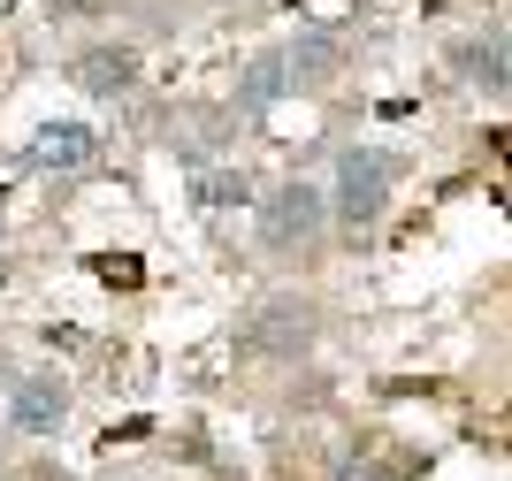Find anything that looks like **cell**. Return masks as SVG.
<instances>
[{"mask_svg": "<svg viewBox=\"0 0 512 481\" xmlns=\"http://www.w3.org/2000/svg\"><path fill=\"white\" fill-rule=\"evenodd\" d=\"M314 306H306V298H276V306H260L253 321H245V344H253V352H276V359H299L306 344H314Z\"/></svg>", "mask_w": 512, "mask_h": 481, "instance_id": "obj_3", "label": "cell"}, {"mask_svg": "<svg viewBox=\"0 0 512 481\" xmlns=\"http://www.w3.org/2000/svg\"><path fill=\"white\" fill-rule=\"evenodd\" d=\"M459 77L467 84H482V92H505V31H482V39H467L459 46Z\"/></svg>", "mask_w": 512, "mask_h": 481, "instance_id": "obj_7", "label": "cell"}, {"mask_svg": "<svg viewBox=\"0 0 512 481\" xmlns=\"http://www.w3.org/2000/svg\"><path fill=\"white\" fill-rule=\"evenodd\" d=\"M8 420H16V436H54V428L69 420L62 375H23V382H16V405H8Z\"/></svg>", "mask_w": 512, "mask_h": 481, "instance_id": "obj_5", "label": "cell"}, {"mask_svg": "<svg viewBox=\"0 0 512 481\" xmlns=\"http://www.w3.org/2000/svg\"><path fill=\"white\" fill-rule=\"evenodd\" d=\"M283 84H291V62H283V54H260V62L245 69V84H237V107H245V115H260V107L283 100Z\"/></svg>", "mask_w": 512, "mask_h": 481, "instance_id": "obj_8", "label": "cell"}, {"mask_svg": "<svg viewBox=\"0 0 512 481\" xmlns=\"http://www.w3.org/2000/svg\"><path fill=\"white\" fill-rule=\"evenodd\" d=\"M390 184H398V153L383 146H352L337 153V184H329V214L344 222V237H367L390 207Z\"/></svg>", "mask_w": 512, "mask_h": 481, "instance_id": "obj_1", "label": "cell"}, {"mask_svg": "<svg viewBox=\"0 0 512 481\" xmlns=\"http://www.w3.org/2000/svg\"><path fill=\"white\" fill-rule=\"evenodd\" d=\"M260 199V245L268 252H306L321 230H329V191L321 184H276V191H253Z\"/></svg>", "mask_w": 512, "mask_h": 481, "instance_id": "obj_2", "label": "cell"}, {"mask_svg": "<svg viewBox=\"0 0 512 481\" xmlns=\"http://www.w3.org/2000/svg\"><path fill=\"white\" fill-rule=\"evenodd\" d=\"M283 62H299L306 77H329V62H337V39H321V31H306V39L291 46V54H283ZM299 69H291V77H299Z\"/></svg>", "mask_w": 512, "mask_h": 481, "instance_id": "obj_10", "label": "cell"}, {"mask_svg": "<svg viewBox=\"0 0 512 481\" xmlns=\"http://www.w3.org/2000/svg\"><path fill=\"white\" fill-rule=\"evenodd\" d=\"M77 84H85V92H100V100H115V92H130V84H138V54H130V46H92L85 62H77Z\"/></svg>", "mask_w": 512, "mask_h": 481, "instance_id": "obj_6", "label": "cell"}, {"mask_svg": "<svg viewBox=\"0 0 512 481\" xmlns=\"http://www.w3.org/2000/svg\"><path fill=\"white\" fill-rule=\"evenodd\" d=\"M92 153H100V130H92V123H39V130H31V146H23V161L69 176V168H92Z\"/></svg>", "mask_w": 512, "mask_h": 481, "instance_id": "obj_4", "label": "cell"}, {"mask_svg": "<svg viewBox=\"0 0 512 481\" xmlns=\"http://www.w3.org/2000/svg\"><path fill=\"white\" fill-rule=\"evenodd\" d=\"M199 207H253V184L237 168H214V176H199Z\"/></svg>", "mask_w": 512, "mask_h": 481, "instance_id": "obj_9", "label": "cell"}]
</instances>
